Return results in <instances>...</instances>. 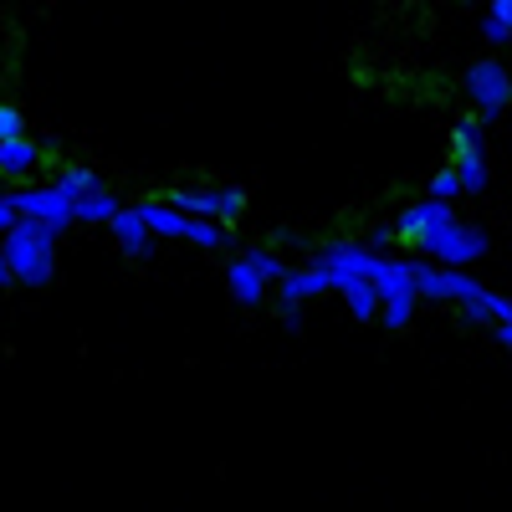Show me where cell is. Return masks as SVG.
Masks as SVG:
<instances>
[{"mask_svg":"<svg viewBox=\"0 0 512 512\" xmlns=\"http://www.w3.org/2000/svg\"><path fill=\"white\" fill-rule=\"evenodd\" d=\"M108 236L118 241V251L128 256V262H149V256H154V236H149V226L139 221L134 205H118V216L108 221Z\"/></svg>","mask_w":512,"mask_h":512,"instance_id":"52a82bcc","label":"cell"},{"mask_svg":"<svg viewBox=\"0 0 512 512\" xmlns=\"http://www.w3.org/2000/svg\"><path fill=\"white\" fill-rule=\"evenodd\" d=\"M415 308H420V297H390V303H379V313H374V318H379L384 328H395V333H400V328H410Z\"/></svg>","mask_w":512,"mask_h":512,"instance_id":"7402d4cb","label":"cell"},{"mask_svg":"<svg viewBox=\"0 0 512 512\" xmlns=\"http://www.w3.org/2000/svg\"><path fill=\"white\" fill-rule=\"evenodd\" d=\"M185 241H195L205 251H221V246H236V231H221L216 221H190L185 226Z\"/></svg>","mask_w":512,"mask_h":512,"instance_id":"44dd1931","label":"cell"},{"mask_svg":"<svg viewBox=\"0 0 512 512\" xmlns=\"http://www.w3.org/2000/svg\"><path fill=\"white\" fill-rule=\"evenodd\" d=\"M0 256H6L16 287H47L57 277V236L41 231L36 221H16L0 236Z\"/></svg>","mask_w":512,"mask_h":512,"instance_id":"6da1fadb","label":"cell"},{"mask_svg":"<svg viewBox=\"0 0 512 512\" xmlns=\"http://www.w3.org/2000/svg\"><path fill=\"white\" fill-rule=\"evenodd\" d=\"M6 139H26V113L16 103H0V144Z\"/></svg>","mask_w":512,"mask_h":512,"instance_id":"d4e9b609","label":"cell"},{"mask_svg":"<svg viewBox=\"0 0 512 512\" xmlns=\"http://www.w3.org/2000/svg\"><path fill=\"white\" fill-rule=\"evenodd\" d=\"M241 262H246L256 277H262L267 287H277V282L292 272V267H287V256H282V251H272V246H246V251H241Z\"/></svg>","mask_w":512,"mask_h":512,"instance_id":"e0dca14e","label":"cell"},{"mask_svg":"<svg viewBox=\"0 0 512 512\" xmlns=\"http://www.w3.org/2000/svg\"><path fill=\"white\" fill-rule=\"evenodd\" d=\"M6 205L16 210V221H36L41 231H52L62 241V231H72V200L57 195L52 185H21L6 195Z\"/></svg>","mask_w":512,"mask_h":512,"instance_id":"3957f363","label":"cell"},{"mask_svg":"<svg viewBox=\"0 0 512 512\" xmlns=\"http://www.w3.org/2000/svg\"><path fill=\"white\" fill-rule=\"evenodd\" d=\"M487 149V123L472 113L451 128V159H466V154H482Z\"/></svg>","mask_w":512,"mask_h":512,"instance_id":"d6986e66","label":"cell"},{"mask_svg":"<svg viewBox=\"0 0 512 512\" xmlns=\"http://www.w3.org/2000/svg\"><path fill=\"white\" fill-rule=\"evenodd\" d=\"M451 221H461L456 205H446V200H415V205L400 210L390 226H395V241H400V246H415L420 236H431V231H441V226H451Z\"/></svg>","mask_w":512,"mask_h":512,"instance_id":"8992f818","label":"cell"},{"mask_svg":"<svg viewBox=\"0 0 512 512\" xmlns=\"http://www.w3.org/2000/svg\"><path fill=\"white\" fill-rule=\"evenodd\" d=\"M277 292H282V303H313V297L333 292V277H328V267L303 262V267H292V272L277 282Z\"/></svg>","mask_w":512,"mask_h":512,"instance_id":"9c48e42d","label":"cell"},{"mask_svg":"<svg viewBox=\"0 0 512 512\" xmlns=\"http://www.w3.org/2000/svg\"><path fill=\"white\" fill-rule=\"evenodd\" d=\"M267 246H272V251H282V246H287V251H313L303 236H297V231H287V226H282V231H272V241H267Z\"/></svg>","mask_w":512,"mask_h":512,"instance_id":"f1b7e54d","label":"cell"},{"mask_svg":"<svg viewBox=\"0 0 512 512\" xmlns=\"http://www.w3.org/2000/svg\"><path fill=\"white\" fill-rule=\"evenodd\" d=\"M461 88H466V98L477 103V118L492 123V118H502L507 103H512V72H507L497 57H487V62H472V67H466Z\"/></svg>","mask_w":512,"mask_h":512,"instance_id":"5b68a950","label":"cell"},{"mask_svg":"<svg viewBox=\"0 0 512 512\" xmlns=\"http://www.w3.org/2000/svg\"><path fill=\"white\" fill-rule=\"evenodd\" d=\"M456 313H461L466 328H492V313L482 308V297H477V303H456Z\"/></svg>","mask_w":512,"mask_h":512,"instance_id":"4316f807","label":"cell"},{"mask_svg":"<svg viewBox=\"0 0 512 512\" xmlns=\"http://www.w3.org/2000/svg\"><path fill=\"white\" fill-rule=\"evenodd\" d=\"M47 185H52L57 195L77 200V195H93V190H103V175H98V169H88V164H62Z\"/></svg>","mask_w":512,"mask_h":512,"instance_id":"2e32d148","label":"cell"},{"mask_svg":"<svg viewBox=\"0 0 512 512\" xmlns=\"http://www.w3.org/2000/svg\"><path fill=\"white\" fill-rule=\"evenodd\" d=\"M134 210H139V221L149 226V236H154V241H185L190 216H180V210L169 205V200H139Z\"/></svg>","mask_w":512,"mask_h":512,"instance_id":"8fae6325","label":"cell"},{"mask_svg":"<svg viewBox=\"0 0 512 512\" xmlns=\"http://www.w3.org/2000/svg\"><path fill=\"white\" fill-rule=\"evenodd\" d=\"M451 169H456L461 195H482V190H487V180H492V169H487V149H482V154H466V159H451Z\"/></svg>","mask_w":512,"mask_h":512,"instance_id":"ac0fdd59","label":"cell"},{"mask_svg":"<svg viewBox=\"0 0 512 512\" xmlns=\"http://www.w3.org/2000/svg\"><path fill=\"white\" fill-rule=\"evenodd\" d=\"M0 287H16V282H11V267H6V256H0Z\"/></svg>","mask_w":512,"mask_h":512,"instance_id":"1f68e13d","label":"cell"},{"mask_svg":"<svg viewBox=\"0 0 512 512\" xmlns=\"http://www.w3.org/2000/svg\"><path fill=\"white\" fill-rule=\"evenodd\" d=\"M482 36L492 47H507L512 41V0H492V11L482 16Z\"/></svg>","mask_w":512,"mask_h":512,"instance_id":"ffe728a7","label":"cell"},{"mask_svg":"<svg viewBox=\"0 0 512 512\" xmlns=\"http://www.w3.org/2000/svg\"><path fill=\"white\" fill-rule=\"evenodd\" d=\"M359 241H364L374 256H390V251L400 246V241H395V226H369V236H359Z\"/></svg>","mask_w":512,"mask_h":512,"instance_id":"484cf974","label":"cell"},{"mask_svg":"<svg viewBox=\"0 0 512 512\" xmlns=\"http://www.w3.org/2000/svg\"><path fill=\"white\" fill-rule=\"evenodd\" d=\"M41 169V144L36 139H6L0 144V180H31Z\"/></svg>","mask_w":512,"mask_h":512,"instance_id":"7c38bea8","label":"cell"},{"mask_svg":"<svg viewBox=\"0 0 512 512\" xmlns=\"http://www.w3.org/2000/svg\"><path fill=\"white\" fill-rule=\"evenodd\" d=\"M11 226H16V210H11V205H6V195H0V236H6V231H11Z\"/></svg>","mask_w":512,"mask_h":512,"instance_id":"4dcf8cb0","label":"cell"},{"mask_svg":"<svg viewBox=\"0 0 512 512\" xmlns=\"http://www.w3.org/2000/svg\"><path fill=\"white\" fill-rule=\"evenodd\" d=\"M328 277H333V292L349 303V318L354 323H369L379 313V297H374V287L364 277H344V272H328Z\"/></svg>","mask_w":512,"mask_h":512,"instance_id":"4fadbf2b","label":"cell"},{"mask_svg":"<svg viewBox=\"0 0 512 512\" xmlns=\"http://www.w3.org/2000/svg\"><path fill=\"white\" fill-rule=\"evenodd\" d=\"M303 308H308V303H282V328H287V333H303V328H308V313H303Z\"/></svg>","mask_w":512,"mask_h":512,"instance_id":"83f0119b","label":"cell"},{"mask_svg":"<svg viewBox=\"0 0 512 512\" xmlns=\"http://www.w3.org/2000/svg\"><path fill=\"white\" fill-rule=\"evenodd\" d=\"M164 200L175 205L180 216H190V221H216V210H221V185H175Z\"/></svg>","mask_w":512,"mask_h":512,"instance_id":"30bf717a","label":"cell"},{"mask_svg":"<svg viewBox=\"0 0 512 512\" xmlns=\"http://www.w3.org/2000/svg\"><path fill=\"white\" fill-rule=\"evenodd\" d=\"M415 251H420V262H436V267H477L482 256L492 251V236H487V226H477V221H451V226H441V231H431V236H420L415 241Z\"/></svg>","mask_w":512,"mask_h":512,"instance_id":"7a4b0ae2","label":"cell"},{"mask_svg":"<svg viewBox=\"0 0 512 512\" xmlns=\"http://www.w3.org/2000/svg\"><path fill=\"white\" fill-rule=\"evenodd\" d=\"M226 287H231V297H236V308H262V303H267V282L256 277L241 256L226 267Z\"/></svg>","mask_w":512,"mask_h":512,"instance_id":"9a60e30c","label":"cell"},{"mask_svg":"<svg viewBox=\"0 0 512 512\" xmlns=\"http://www.w3.org/2000/svg\"><path fill=\"white\" fill-rule=\"evenodd\" d=\"M369 287H374L379 303H390V297H415V256H379Z\"/></svg>","mask_w":512,"mask_h":512,"instance_id":"ba28073f","label":"cell"},{"mask_svg":"<svg viewBox=\"0 0 512 512\" xmlns=\"http://www.w3.org/2000/svg\"><path fill=\"white\" fill-rule=\"evenodd\" d=\"M492 344H497V349L512 344V323H492Z\"/></svg>","mask_w":512,"mask_h":512,"instance_id":"f546056e","label":"cell"},{"mask_svg":"<svg viewBox=\"0 0 512 512\" xmlns=\"http://www.w3.org/2000/svg\"><path fill=\"white\" fill-rule=\"evenodd\" d=\"M425 200H446V205L461 200V185H456V169H451V164H441L436 175H431V185H425Z\"/></svg>","mask_w":512,"mask_h":512,"instance_id":"cb8c5ba5","label":"cell"},{"mask_svg":"<svg viewBox=\"0 0 512 512\" xmlns=\"http://www.w3.org/2000/svg\"><path fill=\"white\" fill-rule=\"evenodd\" d=\"M241 216H246V190H236V185H221V210H216V226H221V231H231Z\"/></svg>","mask_w":512,"mask_h":512,"instance_id":"603a6c76","label":"cell"},{"mask_svg":"<svg viewBox=\"0 0 512 512\" xmlns=\"http://www.w3.org/2000/svg\"><path fill=\"white\" fill-rule=\"evenodd\" d=\"M118 195L103 185V190H93V195H77L72 200V226H108L113 216H118Z\"/></svg>","mask_w":512,"mask_h":512,"instance_id":"5bb4252c","label":"cell"},{"mask_svg":"<svg viewBox=\"0 0 512 512\" xmlns=\"http://www.w3.org/2000/svg\"><path fill=\"white\" fill-rule=\"evenodd\" d=\"M415 297L420 303H477L482 297V282L461 267H436V262H420L415 256Z\"/></svg>","mask_w":512,"mask_h":512,"instance_id":"277c9868","label":"cell"}]
</instances>
